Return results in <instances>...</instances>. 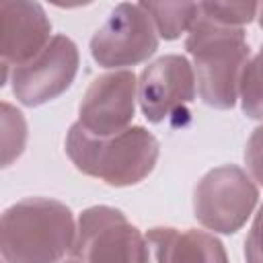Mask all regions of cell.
Here are the masks:
<instances>
[{"instance_id":"1","label":"cell","mask_w":263,"mask_h":263,"mask_svg":"<svg viewBox=\"0 0 263 263\" xmlns=\"http://www.w3.org/2000/svg\"><path fill=\"white\" fill-rule=\"evenodd\" d=\"M74 240L72 210L51 197H25L6 208L0 220L4 263H60Z\"/></svg>"},{"instance_id":"4","label":"cell","mask_w":263,"mask_h":263,"mask_svg":"<svg viewBox=\"0 0 263 263\" xmlns=\"http://www.w3.org/2000/svg\"><path fill=\"white\" fill-rule=\"evenodd\" d=\"M259 201V189L251 175L236 164H222L208 171L193 191L195 220L220 234L238 232Z\"/></svg>"},{"instance_id":"9","label":"cell","mask_w":263,"mask_h":263,"mask_svg":"<svg viewBox=\"0 0 263 263\" xmlns=\"http://www.w3.org/2000/svg\"><path fill=\"white\" fill-rule=\"evenodd\" d=\"M195 72L185 55L168 53L150 62L138 80V103L150 123L164 121L173 111L195 99Z\"/></svg>"},{"instance_id":"18","label":"cell","mask_w":263,"mask_h":263,"mask_svg":"<svg viewBox=\"0 0 263 263\" xmlns=\"http://www.w3.org/2000/svg\"><path fill=\"white\" fill-rule=\"evenodd\" d=\"M257 21H259V27L263 29V2L259 4V12H257Z\"/></svg>"},{"instance_id":"17","label":"cell","mask_w":263,"mask_h":263,"mask_svg":"<svg viewBox=\"0 0 263 263\" xmlns=\"http://www.w3.org/2000/svg\"><path fill=\"white\" fill-rule=\"evenodd\" d=\"M253 62H255V66H257V70H259V74H261V78H263V45H261V49H259V53L253 58Z\"/></svg>"},{"instance_id":"5","label":"cell","mask_w":263,"mask_h":263,"mask_svg":"<svg viewBox=\"0 0 263 263\" xmlns=\"http://www.w3.org/2000/svg\"><path fill=\"white\" fill-rule=\"evenodd\" d=\"M72 255L80 263H146V240L121 210L92 205L78 218Z\"/></svg>"},{"instance_id":"12","label":"cell","mask_w":263,"mask_h":263,"mask_svg":"<svg viewBox=\"0 0 263 263\" xmlns=\"http://www.w3.org/2000/svg\"><path fill=\"white\" fill-rule=\"evenodd\" d=\"M150 14L158 37L173 41L193 27L199 16V2H140Z\"/></svg>"},{"instance_id":"2","label":"cell","mask_w":263,"mask_h":263,"mask_svg":"<svg viewBox=\"0 0 263 263\" xmlns=\"http://www.w3.org/2000/svg\"><path fill=\"white\" fill-rule=\"evenodd\" d=\"M66 154L72 164L111 187H129L144 181L156 166L160 144L142 125L121 134L99 138L88 134L78 121L66 134Z\"/></svg>"},{"instance_id":"3","label":"cell","mask_w":263,"mask_h":263,"mask_svg":"<svg viewBox=\"0 0 263 263\" xmlns=\"http://www.w3.org/2000/svg\"><path fill=\"white\" fill-rule=\"evenodd\" d=\"M185 49L193 58L199 99L214 109H232L242 70L251 60L245 29L214 23L199 12L187 33Z\"/></svg>"},{"instance_id":"10","label":"cell","mask_w":263,"mask_h":263,"mask_svg":"<svg viewBox=\"0 0 263 263\" xmlns=\"http://www.w3.org/2000/svg\"><path fill=\"white\" fill-rule=\"evenodd\" d=\"M2 16V84L8 82L12 68L39 55L51 41V23L39 2L4 0Z\"/></svg>"},{"instance_id":"14","label":"cell","mask_w":263,"mask_h":263,"mask_svg":"<svg viewBox=\"0 0 263 263\" xmlns=\"http://www.w3.org/2000/svg\"><path fill=\"white\" fill-rule=\"evenodd\" d=\"M199 12L214 23L242 27L257 16L259 2H199Z\"/></svg>"},{"instance_id":"16","label":"cell","mask_w":263,"mask_h":263,"mask_svg":"<svg viewBox=\"0 0 263 263\" xmlns=\"http://www.w3.org/2000/svg\"><path fill=\"white\" fill-rule=\"evenodd\" d=\"M245 261L247 263H263V205L255 214L251 230L245 238Z\"/></svg>"},{"instance_id":"6","label":"cell","mask_w":263,"mask_h":263,"mask_svg":"<svg viewBox=\"0 0 263 263\" xmlns=\"http://www.w3.org/2000/svg\"><path fill=\"white\" fill-rule=\"evenodd\" d=\"M158 49V33L140 2L117 4L90 37V55L103 68L121 70L146 62Z\"/></svg>"},{"instance_id":"15","label":"cell","mask_w":263,"mask_h":263,"mask_svg":"<svg viewBox=\"0 0 263 263\" xmlns=\"http://www.w3.org/2000/svg\"><path fill=\"white\" fill-rule=\"evenodd\" d=\"M245 164L253 181L263 187V125L255 127L245 146Z\"/></svg>"},{"instance_id":"13","label":"cell","mask_w":263,"mask_h":263,"mask_svg":"<svg viewBox=\"0 0 263 263\" xmlns=\"http://www.w3.org/2000/svg\"><path fill=\"white\" fill-rule=\"evenodd\" d=\"M27 121L10 103H2V166H10L25 150Z\"/></svg>"},{"instance_id":"7","label":"cell","mask_w":263,"mask_h":263,"mask_svg":"<svg viewBox=\"0 0 263 263\" xmlns=\"http://www.w3.org/2000/svg\"><path fill=\"white\" fill-rule=\"evenodd\" d=\"M78 66L80 55L76 43L66 35H53L39 55L10 70L12 95L25 107L45 105L70 88Z\"/></svg>"},{"instance_id":"19","label":"cell","mask_w":263,"mask_h":263,"mask_svg":"<svg viewBox=\"0 0 263 263\" xmlns=\"http://www.w3.org/2000/svg\"><path fill=\"white\" fill-rule=\"evenodd\" d=\"M64 263H80V261H64Z\"/></svg>"},{"instance_id":"11","label":"cell","mask_w":263,"mask_h":263,"mask_svg":"<svg viewBox=\"0 0 263 263\" xmlns=\"http://www.w3.org/2000/svg\"><path fill=\"white\" fill-rule=\"evenodd\" d=\"M144 240L146 263H230L224 245L205 230L156 226Z\"/></svg>"},{"instance_id":"8","label":"cell","mask_w":263,"mask_h":263,"mask_svg":"<svg viewBox=\"0 0 263 263\" xmlns=\"http://www.w3.org/2000/svg\"><path fill=\"white\" fill-rule=\"evenodd\" d=\"M138 101V80L132 70L97 76L78 105V123L92 136L109 138L129 127Z\"/></svg>"}]
</instances>
